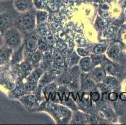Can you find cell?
Segmentation results:
<instances>
[{
	"instance_id": "cell-1",
	"label": "cell",
	"mask_w": 126,
	"mask_h": 125,
	"mask_svg": "<svg viewBox=\"0 0 126 125\" xmlns=\"http://www.w3.org/2000/svg\"><path fill=\"white\" fill-rule=\"evenodd\" d=\"M35 21L33 14L25 13L19 17L18 21V27L24 31H29L35 27Z\"/></svg>"
},
{
	"instance_id": "cell-2",
	"label": "cell",
	"mask_w": 126,
	"mask_h": 125,
	"mask_svg": "<svg viewBox=\"0 0 126 125\" xmlns=\"http://www.w3.org/2000/svg\"><path fill=\"white\" fill-rule=\"evenodd\" d=\"M4 39L6 44L11 48H16L21 43V35L16 29H9L6 31Z\"/></svg>"
},
{
	"instance_id": "cell-3",
	"label": "cell",
	"mask_w": 126,
	"mask_h": 125,
	"mask_svg": "<svg viewBox=\"0 0 126 125\" xmlns=\"http://www.w3.org/2000/svg\"><path fill=\"white\" fill-rule=\"evenodd\" d=\"M32 5V0H15L14 6L17 11L25 12L30 10Z\"/></svg>"
},
{
	"instance_id": "cell-4",
	"label": "cell",
	"mask_w": 126,
	"mask_h": 125,
	"mask_svg": "<svg viewBox=\"0 0 126 125\" xmlns=\"http://www.w3.org/2000/svg\"><path fill=\"white\" fill-rule=\"evenodd\" d=\"M12 23V18L8 14H3L0 15V31L9 29Z\"/></svg>"
},
{
	"instance_id": "cell-5",
	"label": "cell",
	"mask_w": 126,
	"mask_h": 125,
	"mask_svg": "<svg viewBox=\"0 0 126 125\" xmlns=\"http://www.w3.org/2000/svg\"><path fill=\"white\" fill-rule=\"evenodd\" d=\"M26 49L29 51H35L37 47V41L35 38H30L27 40L26 43Z\"/></svg>"
},
{
	"instance_id": "cell-6",
	"label": "cell",
	"mask_w": 126,
	"mask_h": 125,
	"mask_svg": "<svg viewBox=\"0 0 126 125\" xmlns=\"http://www.w3.org/2000/svg\"><path fill=\"white\" fill-rule=\"evenodd\" d=\"M80 66L82 69L85 71H87L90 70L91 68V60L90 58L86 57V58H83L80 61Z\"/></svg>"
},
{
	"instance_id": "cell-7",
	"label": "cell",
	"mask_w": 126,
	"mask_h": 125,
	"mask_svg": "<svg viewBox=\"0 0 126 125\" xmlns=\"http://www.w3.org/2000/svg\"><path fill=\"white\" fill-rule=\"evenodd\" d=\"M94 76L98 80H102L105 78L106 73L102 68H97L94 71Z\"/></svg>"
},
{
	"instance_id": "cell-8",
	"label": "cell",
	"mask_w": 126,
	"mask_h": 125,
	"mask_svg": "<svg viewBox=\"0 0 126 125\" xmlns=\"http://www.w3.org/2000/svg\"><path fill=\"white\" fill-rule=\"evenodd\" d=\"M55 61L58 65H61L63 64V59L62 55L58 52H55Z\"/></svg>"
},
{
	"instance_id": "cell-9",
	"label": "cell",
	"mask_w": 126,
	"mask_h": 125,
	"mask_svg": "<svg viewBox=\"0 0 126 125\" xmlns=\"http://www.w3.org/2000/svg\"><path fill=\"white\" fill-rule=\"evenodd\" d=\"M118 53H119V51H118V50L116 48H111L109 50V51L108 54L110 57L115 58L117 55Z\"/></svg>"
},
{
	"instance_id": "cell-10",
	"label": "cell",
	"mask_w": 126,
	"mask_h": 125,
	"mask_svg": "<svg viewBox=\"0 0 126 125\" xmlns=\"http://www.w3.org/2000/svg\"><path fill=\"white\" fill-rule=\"evenodd\" d=\"M106 69L108 72L110 73H114L115 71V68L112 64H107L106 65Z\"/></svg>"
},
{
	"instance_id": "cell-11",
	"label": "cell",
	"mask_w": 126,
	"mask_h": 125,
	"mask_svg": "<svg viewBox=\"0 0 126 125\" xmlns=\"http://www.w3.org/2000/svg\"><path fill=\"white\" fill-rule=\"evenodd\" d=\"M38 48H40V50H42V51H45L47 49V44L42 41H40L39 42L38 44Z\"/></svg>"
},
{
	"instance_id": "cell-12",
	"label": "cell",
	"mask_w": 126,
	"mask_h": 125,
	"mask_svg": "<svg viewBox=\"0 0 126 125\" xmlns=\"http://www.w3.org/2000/svg\"><path fill=\"white\" fill-rule=\"evenodd\" d=\"M40 58H41L40 53L39 52H36L32 55V59L33 61L34 62H37L39 59H40Z\"/></svg>"
},
{
	"instance_id": "cell-13",
	"label": "cell",
	"mask_w": 126,
	"mask_h": 125,
	"mask_svg": "<svg viewBox=\"0 0 126 125\" xmlns=\"http://www.w3.org/2000/svg\"><path fill=\"white\" fill-rule=\"evenodd\" d=\"M105 50V47L102 46H98L95 47L94 49V51L96 53H102L104 52Z\"/></svg>"
},
{
	"instance_id": "cell-14",
	"label": "cell",
	"mask_w": 126,
	"mask_h": 125,
	"mask_svg": "<svg viewBox=\"0 0 126 125\" xmlns=\"http://www.w3.org/2000/svg\"><path fill=\"white\" fill-rule=\"evenodd\" d=\"M83 84H85V86L87 87H92L93 86V84H94V83H93L92 81L91 80H90L89 78H87L85 80L84 82H83Z\"/></svg>"
},
{
	"instance_id": "cell-15",
	"label": "cell",
	"mask_w": 126,
	"mask_h": 125,
	"mask_svg": "<svg viewBox=\"0 0 126 125\" xmlns=\"http://www.w3.org/2000/svg\"><path fill=\"white\" fill-rule=\"evenodd\" d=\"M109 98L110 101H115L117 99V95L115 93H110L109 95Z\"/></svg>"
},
{
	"instance_id": "cell-16",
	"label": "cell",
	"mask_w": 126,
	"mask_h": 125,
	"mask_svg": "<svg viewBox=\"0 0 126 125\" xmlns=\"http://www.w3.org/2000/svg\"><path fill=\"white\" fill-rule=\"evenodd\" d=\"M70 77L67 76H63L61 78V80H60V82L63 83V84H67V83H70Z\"/></svg>"
},
{
	"instance_id": "cell-17",
	"label": "cell",
	"mask_w": 126,
	"mask_h": 125,
	"mask_svg": "<svg viewBox=\"0 0 126 125\" xmlns=\"http://www.w3.org/2000/svg\"><path fill=\"white\" fill-rule=\"evenodd\" d=\"M91 96H92V100L95 101L98 100V99H99V97H100L99 94L97 92L92 93L91 95Z\"/></svg>"
},
{
	"instance_id": "cell-18",
	"label": "cell",
	"mask_w": 126,
	"mask_h": 125,
	"mask_svg": "<svg viewBox=\"0 0 126 125\" xmlns=\"http://www.w3.org/2000/svg\"><path fill=\"white\" fill-rule=\"evenodd\" d=\"M102 61V58L101 56H94L93 58V61L95 63L97 64L99 62Z\"/></svg>"
},
{
	"instance_id": "cell-19",
	"label": "cell",
	"mask_w": 126,
	"mask_h": 125,
	"mask_svg": "<svg viewBox=\"0 0 126 125\" xmlns=\"http://www.w3.org/2000/svg\"><path fill=\"white\" fill-rule=\"evenodd\" d=\"M77 52L79 53V54H80L81 56H85V55L87 54V51H85L83 49H82V48H79L77 50Z\"/></svg>"
},
{
	"instance_id": "cell-20",
	"label": "cell",
	"mask_w": 126,
	"mask_h": 125,
	"mask_svg": "<svg viewBox=\"0 0 126 125\" xmlns=\"http://www.w3.org/2000/svg\"><path fill=\"white\" fill-rule=\"evenodd\" d=\"M45 58L47 61H50L51 60V55L49 52L47 53L45 55Z\"/></svg>"
},
{
	"instance_id": "cell-21",
	"label": "cell",
	"mask_w": 126,
	"mask_h": 125,
	"mask_svg": "<svg viewBox=\"0 0 126 125\" xmlns=\"http://www.w3.org/2000/svg\"><path fill=\"white\" fill-rule=\"evenodd\" d=\"M44 13L45 12H39L38 14V19H41V20H43V19H45V14L44 15H43Z\"/></svg>"
},
{
	"instance_id": "cell-22",
	"label": "cell",
	"mask_w": 126,
	"mask_h": 125,
	"mask_svg": "<svg viewBox=\"0 0 126 125\" xmlns=\"http://www.w3.org/2000/svg\"><path fill=\"white\" fill-rule=\"evenodd\" d=\"M120 98H121V99L122 101H126V95L125 93H122L121 95V96H120Z\"/></svg>"
},
{
	"instance_id": "cell-23",
	"label": "cell",
	"mask_w": 126,
	"mask_h": 125,
	"mask_svg": "<svg viewBox=\"0 0 126 125\" xmlns=\"http://www.w3.org/2000/svg\"><path fill=\"white\" fill-rule=\"evenodd\" d=\"M55 89V86L53 85H50L48 87L47 90L49 91V92H51V91H54Z\"/></svg>"
},
{
	"instance_id": "cell-24",
	"label": "cell",
	"mask_w": 126,
	"mask_h": 125,
	"mask_svg": "<svg viewBox=\"0 0 126 125\" xmlns=\"http://www.w3.org/2000/svg\"><path fill=\"white\" fill-rule=\"evenodd\" d=\"M2 44H3V38H2L0 34V46L2 45Z\"/></svg>"
}]
</instances>
